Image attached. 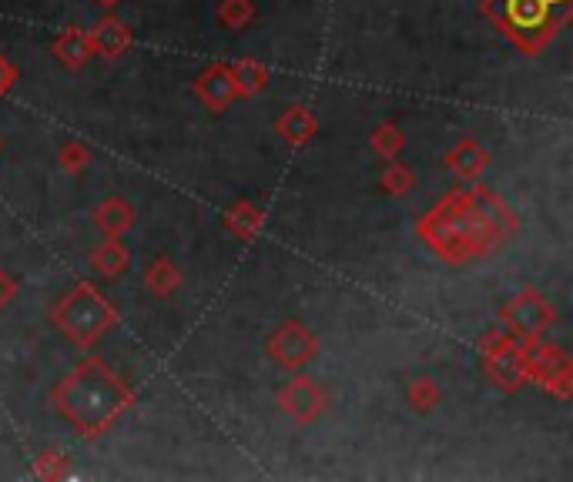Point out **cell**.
Here are the masks:
<instances>
[]
</instances>
